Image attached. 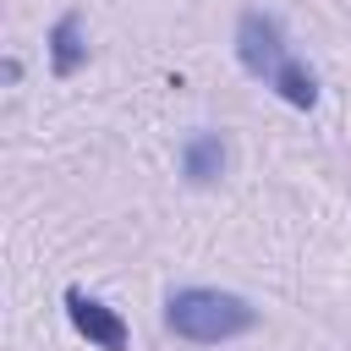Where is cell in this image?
Here are the masks:
<instances>
[{"label": "cell", "instance_id": "cell-1", "mask_svg": "<svg viewBox=\"0 0 351 351\" xmlns=\"http://www.w3.org/2000/svg\"><path fill=\"white\" fill-rule=\"evenodd\" d=\"M236 60H241L247 77L269 82L291 110H313L318 104V77L291 55L285 27L269 11H241V22H236Z\"/></svg>", "mask_w": 351, "mask_h": 351}, {"label": "cell", "instance_id": "cell-2", "mask_svg": "<svg viewBox=\"0 0 351 351\" xmlns=\"http://www.w3.org/2000/svg\"><path fill=\"white\" fill-rule=\"evenodd\" d=\"M258 324V307L236 291H214V285H186V291H170L165 302V329L181 335V340H197V346H219V340H236Z\"/></svg>", "mask_w": 351, "mask_h": 351}, {"label": "cell", "instance_id": "cell-3", "mask_svg": "<svg viewBox=\"0 0 351 351\" xmlns=\"http://www.w3.org/2000/svg\"><path fill=\"white\" fill-rule=\"evenodd\" d=\"M66 318H71V329L88 340V346H99V351H126L132 346V329H126V318L115 313V307H104L99 296H88V291H66Z\"/></svg>", "mask_w": 351, "mask_h": 351}, {"label": "cell", "instance_id": "cell-4", "mask_svg": "<svg viewBox=\"0 0 351 351\" xmlns=\"http://www.w3.org/2000/svg\"><path fill=\"white\" fill-rule=\"evenodd\" d=\"M88 60V38H82V11H60L49 27V71L55 77H77Z\"/></svg>", "mask_w": 351, "mask_h": 351}, {"label": "cell", "instance_id": "cell-5", "mask_svg": "<svg viewBox=\"0 0 351 351\" xmlns=\"http://www.w3.org/2000/svg\"><path fill=\"white\" fill-rule=\"evenodd\" d=\"M181 176H186L192 186H214V181L225 176V143H219L214 132H192L186 148H181Z\"/></svg>", "mask_w": 351, "mask_h": 351}, {"label": "cell", "instance_id": "cell-6", "mask_svg": "<svg viewBox=\"0 0 351 351\" xmlns=\"http://www.w3.org/2000/svg\"><path fill=\"white\" fill-rule=\"evenodd\" d=\"M5 82H11V88L22 82V60H16V55H5Z\"/></svg>", "mask_w": 351, "mask_h": 351}]
</instances>
